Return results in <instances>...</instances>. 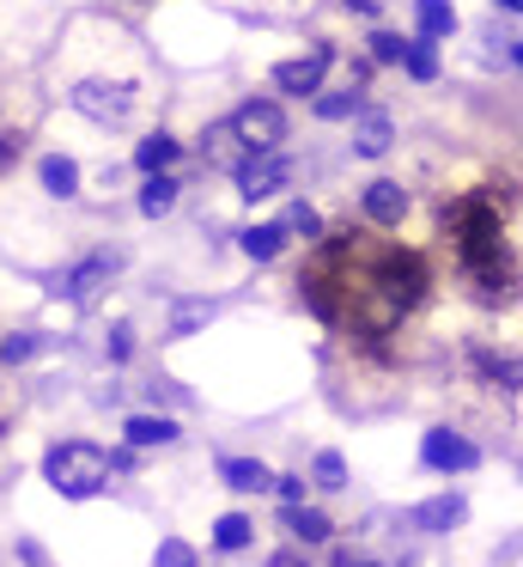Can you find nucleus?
<instances>
[{"label":"nucleus","instance_id":"31","mask_svg":"<svg viewBox=\"0 0 523 567\" xmlns=\"http://www.w3.org/2000/svg\"><path fill=\"white\" fill-rule=\"evenodd\" d=\"M128 348H134V330L116 323V330H109V360H128Z\"/></svg>","mask_w":523,"mask_h":567},{"label":"nucleus","instance_id":"19","mask_svg":"<svg viewBox=\"0 0 523 567\" xmlns=\"http://www.w3.org/2000/svg\"><path fill=\"white\" fill-rule=\"evenodd\" d=\"M177 153H182V147H177V141H170V135H146L140 147H134V165H140L146 177H153V172H165V165L177 159Z\"/></svg>","mask_w":523,"mask_h":567},{"label":"nucleus","instance_id":"36","mask_svg":"<svg viewBox=\"0 0 523 567\" xmlns=\"http://www.w3.org/2000/svg\"><path fill=\"white\" fill-rule=\"evenodd\" d=\"M341 567H353V561H341ZM359 567H377V561H359Z\"/></svg>","mask_w":523,"mask_h":567},{"label":"nucleus","instance_id":"2","mask_svg":"<svg viewBox=\"0 0 523 567\" xmlns=\"http://www.w3.org/2000/svg\"><path fill=\"white\" fill-rule=\"evenodd\" d=\"M444 238L481 306H505L517 293V250H511V226H505V208L493 202V189H469V196L450 202Z\"/></svg>","mask_w":523,"mask_h":567},{"label":"nucleus","instance_id":"14","mask_svg":"<svg viewBox=\"0 0 523 567\" xmlns=\"http://www.w3.org/2000/svg\"><path fill=\"white\" fill-rule=\"evenodd\" d=\"M170 208H177V177L153 172V177H146V189H140V214H146V220H158V214H170Z\"/></svg>","mask_w":523,"mask_h":567},{"label":"nucleus","instance_id":"32","mask_svg":"<svg viewBox=\"0 0 523 567\" xmlns=\"http://www.w3.org/2000/svg\"><path fill=\"white\" fill-rule=\"evenodd\" d=\"M274 494H280L286 506H299V501H304V476H280V482H274Z\"/></svg>","mask_w":523,"mask_h":567},{"label":"nucleus","instance_id":"25","mask_svg":"<svg viewBox=\"0 0 523 567\" xmlns=\"http://www.w3.org/2000/svg\"><path fill=\"white\" fill-rule=\"evenodd\" d=\"M280 226H286V233H304V238H316V233H323V220H316V208H311V202H292V208H286V220H280Z\"/></svg>","mask_w":523,"mask_h":567},{"label":"nucleus","instance_id":"10","mask_svg":"<svg viewBox=\"0 0 523 567\" xmlns=\"http://www.w3.org/2000/svg\"><path fill=\"white\" fill-rule=\"evenodd\" d=\"M219 476H226V488H238V494H262V488H274L268 464H255V457H226V464H219Z\"/></svg>","mask_w":523,"mask_h":567},{"label":"nucleus","instance_id":"34","mask_svg":"<svg viewBox=\"0 0 523 567\" xmlns=\"http://www.w3.org/2000/svg\"><path fill=\"white\" fill-rule=\"evenodd\" d=\"M347 7H353V13H365V19L377 13V0H347Z\"/></svg>","mask_w":523,"mask_h":567},{"label":"nucleus","instance_id":"17","mask_svg":"<svg viewBox=\"0 0 523 567\" xmlns=\"http://www.w3.org/2000/svg\"><path fill=\"white\" fill-rule=\"evenodd\" d=\"M43 189L49 196H80V165L61 159V153H49L43 159Z\"/></svg>","mask_w":523,"mask_h":567},{"label":"nucleus","instance_id":"24","mask_svg":"<svg viewBox=\"0 0 523 567\" xmlns=\"http://www.w3.org/2000/svg\"><path fill=\"white\" fill-rule=\"evenodd\" d=\"M213 543H219V549H243V543H250V518H243V513H226V518L213 525Z\"/></svg>","mask_w":523,"mask_h":567},{"label":"nucleus","instance_id":"23","mask_svg":"<svg viewBox=\"0 0 523 567\" xmlns=\"http://www.w3.org/2000/svg\"><path fill=\"white\" fill-rule=\"evenodd\" d=\"M311 476H316V488L341 494V488H347V464H341V452H323V457H316V470H311Z\"/></svg>","mask_w":523,"mask_h":567},{"label":"nucleus","instance_id":"6","mask_svg":"<svg viewBox=\"0 0 523 567\" xmlns=\"http://www.w3.org/2000/svg\"><path fill=\"white\" fill-rule=\"evenodd\" d=\"M238 172V196L243 202H268V196H280L286 189V177H292V165H286V153H250V159H238L231 165Z\"/></svg>","mask_w":523,"mask_h":567},{"label":"nucleus","instance_id":"35","mask_svg":"<svg viewBox=\"0 0 523 567\" xmlns=\"http://www.w3.org/2000/svg\"><path fill=\"white\" fill-rule=\"evenodd\" d=\"M499 7H505V13H517V7H523V0H499Z\"/></svg>","mask_w":523,"mask_h":567},{"label":"nucleus","instance_id":"11","mask_svg":"<svg viewBox=\"0 0 523 567\" xmlns=\"http://www.w3.org/2000/svg\"><path fill=\"white\" fill-rule=\"evenodd\" d=\"M365 214H372L377 226H401V214H408L401 184H372V189H365Z\"/></svg>","mask_w":523,"mask_h":567},{"label":"nucleus","instance_id":"18","mask_svg":"<svg viewBox=\"0 0 523 567\" xmlns=\"http://www.w3.org/2000/svg\"><path fill=\"white\" fill-rule=\"evenodd\" d=\"M116 262H122V257H116V250H97V257H92V262H85V269H73V281H67V293H73V299H92V287H97V281H104V275H109V269H116Z\"/></svg>","mask_w":523,"mask_h":567},{"label":"nucleus","instance_id":"22","mask_svg":"<svg viewBox=\"0 0 523 567\" xmlns=\"http://www.w3.org/2000/svg\"><path fill=\"white\" fill-rule=\"evenodd\" d=\"M207 318H213V299H182V306H177V318H170V330H177V336H189V330H201Z\"/></svg>","mask_w":523,"mask_h":567},{"label":"nucleus","instance_id":"12","mask_svg":"<svg viewBox=\"0 0 523 567\" xmlns=\"http://www.w3.org/2000/svg\"><path fill=\"white\" fill-rule=\"evenodd\" d=\"M462 513H469L462 494H438V501H426L420 513H414V525L420 530H450V525H462Z\"/></svg>","mask_w":523,"mask_h":567},{"label":"nucleus","instance_id":"30","mask_svg":"<svg viewBox=\"0 0 523 567\" xmlns=\"http://www.w3.org/2000/svg\"><path fill=\"white\" fill-rule=\"evenodd\" d=\"M372 55H377V62H401V38H389V31H377V38H372Z\"/></svg>","mask_w":523,"mask_h":567},{"label":"nucleus","instance_id":"8","mask_svg":"<svg viewBox=\"0 0 523 567\" xmlns=\"http://www.w3.org/2000/svg\"><path fill=\"white\" fill-rule=\"evenodd\" d=\"M328 62H335V50H311V55H292V62L274 68V86L286 92V99H311L316 86H323Z\"/></svg>","mask_w":523,"mask_h":567},{"label":"nucleus","instance_id":"27","mask_svg":"<svg viewBox=\"0 0 523 567\" xmlns=\"http://www.w3.org/2000/svg\"><path fill=\"white\" fill-rule=\"evenodd\" d=\"M153 567H195V549H189V543H177V537H170V543H158Z\"/></svg>","mask_w":523,"mask_h":567},{"label":"nucleus","instance_id":"15","mask_svg":"<svg viewBox=\"0 0 523 567\" xmlns=\"http://www.w3.org/2000/svg\"><path fill=\"white\" fill-rule=\"evenodd\" d=\"M280 525H286V537H299V543H323L328 537V518L316 513V506H286Z\"/></svg>","mask_w":523,"mask_h":567},{"label":"nucleus","instance_id":"21","mask_svg":"<svg viewBox=\"0 0 523 567\" xmlns=\"http://www.w3.org/2000/svg\"><path fill=\"white\" fill-rule=\"evenodd\" d=\"M401 68H408V80H438V55H432V38H420V43H401Z\"/></svg>","mask_w":523,"mask_h":567},{"label":"nucleus","instance_id":"16","mask_svg":"<svg viewBox=\"0 0 523 567\" xmlns=\"http://www.w3.org/2000/svg\"><path fill=\"white\" fill-rule=\"evenodd\" d=\"M122 433H128L134 445H170V440H177V421H165V415H128V427H122Z\"/></svg>","mask_w":523,"mask_h":567},{"label":"nucleus","instance_id":"13","mask_svg":"<svg viewBox=\"0 0 523 567\" xmlns=\"http://www.w3.org/2000/svg\"><path fill=\"white\" fill-rule=\"evenodd\" d=\"M238 245H243V257H255V262H274L280 250H286V226H250V233H238Z\"/></svg>","mask_w":523,"mask_h":567},{"label":"nucleus","instance_id":"26","mask_svg":"<svg viewBox=\"0 0 523 567\" xmlns=\"http://www.w3.org/2000/svg\"><path fill=\"white\" fill-rule=\"evenodd\" d=\"M12 159H19V123H12L7 104H0V172H7Z\"/></svg>","mask_w":523,"mask_h":567},{"label":"nucleus","instance_id":"7","mask_svg":"<svg viewBox=\"0 0 523 567\" xmlns=\"http://www.w3.org/2000/svg\"><path fill=\"white\" fill-rule=\"evenodd\" d=\"M420 464L426 470H444V476H462V470L481 464V452H474V440H462V433L432 427V433H426V445H420Z\"/></svg>","mask_w":523,"mask_h":567},{"label":"nucleus","instance_id":"33","mask_svg":"<svg viewBox=\"0 0 523 567\" xmlns=\"http://www.w3.org/2000/svg\"><path fill=\"white\" fill-rule=\"evenodd\" d=\"M274 567H304V555H299V549H286V555H274Z\"/></svg>","mask_w":523,"mask_h":567},{"label":"nucleus","instance_id":"20","mask_svg":"<svg viewBox=\"0 0 523 567\" xmlns=\"http://www.w3.org/2000/svg\"><path fill=\"white\" fill-rule=\"evenodd\" d=\"M414 13H420V38H450V31H457L450 0H414Z\"/></svg>","mask_w":523,"mask_h":567},{"label":"nucleus","instance_id":"3","mask_svg":"<svg viewBox=\"0 0 523 567\" xmlns=\"http://www.w3.org/2000/svg\"><path fill=\"white\" fill-rule=\"evenodd\" d=\"M43 476H49V488L67 494V501H92V494L109 482V457L97 452V445H85V440H67V445H55V452L43 457Z\"/></svg>","mask_w":523,"mask_h":567},{"label":"nucleus","instance_id":"28","mask_svg":"<svg viewBox=\"0 0 523 567\" xmlns=\"http://www.w3.org/2000/svg\"><path fill=\"white\" fill-rule=\"evenodd\" d=\"M353 111H359L353 92H328V99H316V116H328V123H335V116H353Z\"/></svg>","mask_w":523,"mask_h":567},{"label":"nucleus","instance_id":"1","mask_svg":"<svg viewBox=\"0 0 523 567\" xmlns=\"http://www.w3.org/2000/svg\"><path fill=\"white\" fill-rule=\"evenodd\" d=\"M299 293L328 330L377 342L426 299V262L401 245H384V238L335 233L311 250V262L299 275Z\"/></svg>","mask_w":523,"mask_h":567},{"label":"nucleus","instance_id":"29","mask_svg":"<svg viewBox=\"0 0 523 567\" xmlns=\"http://www.w3.org/2000/svg\"><path fill=\"white\" fill-rule=\"evenodd\" d=\"M36 354V336H7V342H0V360H7V367H19V360H31Z\"/></svg>","mask_w":523,"mask_h":567},{"label":"nucleus","instance_id":"9","mask_svg":"<svg viewBox=\"0 0 523 567\" xmlns=\"http://www.w3.org/2000/svg\"><path fill=\"white\" fill-rule=\"evenodd\" d=\"M389 116L384 111H365L359 123H353V153H365V159H377V153H389Z\"/></svg>","mask_w":523,"mask_h":567},{"label":"nucleus","instance_id":"5","mask_svg":"<svg viewBox=\"0 0 523 567\" xmlns=\"http://www.w3.org/2000/svg\"><path fill=\"white\" fill-rule=\"evenodd\" d=\"M73 111L92 116V123H104V128H122L134 116V92L109 86V80H80V86H73Z\"/></svg>","mask_w":523,"mask_h":567},{"label":"nucleus","instance_id":"4","mask_svg":"<svg viewBox=\"0 0 523 567\" xmlns=\"http://www.w3.org/2000/svg\"><path fill=\"white\" fill-rule=\"evenodd\" d=\"M226 128H231V141H238L243 153H274L280 141H286V116H280L274 104H255V99L243 104Z\"/></svg>","mask_w":523,"mask_h":567}]
</instances>
